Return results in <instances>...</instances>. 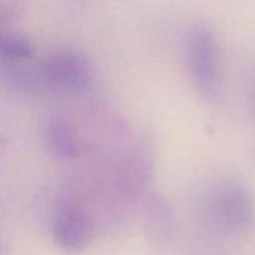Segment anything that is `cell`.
<instances>
[{
  "label": "cell",
  "mask_w": 255,
  "mask_h": 255,
  "mask_svg": "<svg viewBox=\"0 0 255 255\" xmlns=\"http://www.w3.org/2000/svg\"><path fill=\"white\" fill-rule=\"evenodd\" d=\"M211 221L233 236H248L255 229V197L244 182L223 178L211 186L206 199Z\"/></svg>",
  "instance_id": "cell-1"
},
{
  "label": "cell",
  "mask_w": 255,
  "mask_h": 255,
  "mask_svg": "<svg viewBox=\"0 0 255 255\" xmlns=\"http://www.w3.org/2000/svg\"><path fill=\"white\" fill-rule=\"evenodd\" d=\"M187 65L193 86L201 96L216 100L222 89V51L211 26L197 24L187 36Z\"/></svg>",
  "instance_id": "cell-2"
},
{
  "label": "cell",
  "mask_w": 255,
  "mask_h": 255,
  "mask_svg": "<svg viewBox=\"0 0 255 255\" xmlns=\"http://www.w3.org/2000/svg\"><path fill=\"white\" fill-rule=\"evenodd\" d=\"M55 246L67 254H80L89 249L96 238V223L81 198L67 191L57 201L51 221Z\"/></svg>",
  "instance_id": "cell-3"
},
{
  "label": "cell",
  "mask_w": 255,
  "mask_h": 255,
  "mask_svg": "<svg viewBox=\"0 0 255 255\" xmlns=\"http://www.w3.org/2000/svg\"><path fill=\"white\" fill-rule=\"evenodd\" d=\"M37 72L45 87L79 92L94 81L95 64L79 50H59L45 57Z\"/></svg>",
  "instance_id": "cell-4"
},
{
  "label": "cell",
  "mask_w": 255,
  "mask_h": 255,
  "mask_svg": "<svg viewBox=\"0 0 255 255\" xmlns=\"http://www.w3.org/2000/svg\"><path fill=\"white\" fill-rule=\"evenodd\" d=\"M156 149L154 142L144 137L137 142L125 158L115 177V193L122 201L133 202L143 196L149 188V181L154 172Z\"/></svg>",
  "instance_id": "cell-5"
},
{
  "label": "cell",
  "mask_w": 255,
  "mask_h": 255,
  "mask_svg": "<svg viewBox=\"0 0 255 255\" xmlns=\"http://www.w3.org/2000/svg\"><path fill=\"white\" fill-rule=\"evenodd\" d=\"M139 201L147 238L156 246L168 244L176 231V217L168 198L161 192L148 188Z\"/></svg>",
  "instance_id": "cell-6"
},
{
  "label": "cell",
  "mask_w": 255,
  "mask_h": 255,
  "mask_svg": "<svg viewBox=\"0 0 255 255\" xmlns=\"http://www.w3.org/2000/svg\"><path fill=\"white\" fill-rule=\"evenodd\" d=\"M42 142L46 151L60 161L76 159L85 151V142L79 129L61 115L47 117L42 127Z\"/></svg>",
  "instance_id": "cell-7"
},
{
  "label": "cell",
  "mask_w": 255,
  "mask_h": 255,
  "mask_svg": "<svg viewBox=\"0 0 255 255\" xmlns=\"http://www.w3.org/2000/svg\"><path fill=\"white\" fill-rule=\"evenodd\" d=\"M35 45L31 40L19 32L0 34V62L20 64L31 59Z\"/></svg>",
  "instance_id": "cell-8"
},
{
  "label": "cell",
  "mask_w": 255,
  "mask_h": 255,
  "mask_svg": "<svg viewBox=\"0 0 255 255\" xmlns=\"http://www.w3.org/2000/svg\"><path fill=\"white\" fill-rule=\"evenodd\" d=\"M9 253V247L5 243L4 239L0 238V255H6Z\"/></svg>",
  "instance_id": "cell-9"
},
{
  "label": "cell",
  "mask_w": 255,
  "mask_h": 255,
  "mask_svg": "<svg viewBox=\"0 0 255 255\" xmlns=\"http://www.w3.org/2000/svg\"><path fill=\"white\" fill-rule=\"evenodd\" d=\"M252 106H253V110L255 112V89L253 90V94H252Z\"/></svg>",
  "instance_id": "cell-10"
}]
</instances>
